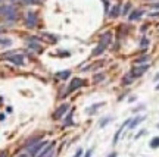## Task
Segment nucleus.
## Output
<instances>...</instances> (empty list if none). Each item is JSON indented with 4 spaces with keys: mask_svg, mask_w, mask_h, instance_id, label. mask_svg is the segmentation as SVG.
Listing matches in <instances>:
<instances>
[{
    "mask_svg": "<svg viewBox=\"0 0 159 157\" xmlns=\"http://www.w3.org/2000/svg\"><path fill=\"white\" fill-rule=\"evenodd\" d=\"M0 16H3L6 21L13 22L16 19V9L10 5H5V6H0Z\"/></svg>",
    "mask_w": 159,
    "mask_h": 157,
    "instance_id": "1",
    "label": "nucleus"
},
{
    "mask_svg": "<svg viewBox=\"0 0 159 157\" xmlns=\"http://www.w3.org/2000/svg\"><path fill=\"white\" fill-rule=\"evenodd\" d=\"M39 24V18H37V13L35 12H28L25 18V26L26 28H35Z\"/></svg>",
    "mask_w": 159,
    "mask_h": 157,
    "instance_id": "2",
    "label": "nucleus"
},
{
    "mask_svg": "<svg viewBox=\"0 0 159 157\" xmlns=\"http://www.w3.org/2000/svg\"><path fill=\"white\" fill-rule=\"evenodd\" d=\"M147 69H149V65H139V66H136V68H132L130 75L132 77V79L139 78V77H141L145 72H147Z\"/></svg>",
    "mask_w": 159,
    "mask_h": 157,
    "instance_id": "3",
    "label": "nucleus"
},
{
    "mask_svg": "<svg viewBox=\"0 0 159 157\" xmlns=\"http://www.w3.org/2000/svg\"><path fill=\"white\" fill-rule=\"evenodd\" d=\"M44 145H46V143L39 141V143H35V144H33V145H28L26 148H28V151H30V156H37V154H39V151L41 150Z\"/></svg>",
    "mask_w": 159,
    "mask_h": 157,
    "instance_id": "4",
    "label": "nucleus"
},
{
    "mask_svg": "<svg viewBox=\"0 0 159 157\" xmlns=\"http://www.w3.org/2000/svg\"><path fill=\"white\" fill-rule=\"evenodd\" d=\"M84 84H86V81L81 78H74L72 81H71V84H69V88H68V92H72L74 90H78L80 87H84Z\"/></svg>",
    "mask_w": 159,
    "mask_h": 157,
    "instance_id": "5",
    "label": "nucleus"
},
{
    "mask_svg": "<svg viewBox=\"0 0 159 157\" xmlns=\"http://www.w3.org/2000/svg\"><path fill=\"white\" fill-rule=\"evenodd\" d=\"M53 150H55V143H50L47 147H44V150L40 151L39 157H52L53 156Z\"/></svg>",
    "mask_w": 159,
    "mask_h": 157,
    "instance_id": "6",
    "label": "nucleus"
},
{
    "mask_svg": "<svg viewBox=\"0 0 159 157\" xmlns=\"http://www.w3.org/2000/svg\"><path fill=\"white\" fill-rule=\"evenodd\" d=\"M68 109H69V106L66 104V103L65 104H62V106H59V107H58V110L53 113V119H60L62 116H63V113L68 112Z\"/></svg>",
    "mask_w": 159,
    "mask_h": 157,
    "instance_id": "7",
    "label": "nucleus"
},
{
    "mask_svg": "<svg viewBox=\"0 0 159 157\" xmlns=\"http://www.w3.org/2000/svg\"><path fill=\"white\" fill-rule=\"evenodd\" d=\"M7 60L15 63V65H24V56L22 54H12V56L7 57Z\"/></svg>",
    "mask_w": 159,
    "mask_h": 157,
    "instance_id": "8",
    "label": "nucleus"
},
{
    "mask_svg": "<svg viewBox=\"0 0 159 157\" xmlns=\"http://www.w3.org/2000/svg\"><path fill=\"white\" fill-rule=\"evenodd\" d=\"M130 122H131V119H127L125 122L122 124V126H121V128H119L118 131H116V134H115V137H113V144H116V143H118V139H119V137H121V134H122V131H124V128H125V126H128V125H130Z\"/></svg>",
    "mask_w": 159,
    "mask_h": 157,
    "instance_id": "9",
    "label": "nucleus"
},
{
    "mask_svg": "<svg viewBox=\"0 0 159 157\" xmlns=\"http://www.w3.org/2000/svg\"><path fill=\"white\" fill-rule=\"evenodd\" d=\"M145 119H146V116H136L134 119H131V122H130V125H128V128H130V129H134V128H136L137 125L141 124Z\"/></svg>",
    "mask_w": 159,
    "mask_h": 157,
    "instance_id": "10",
    "label": "nucleus"
},
{
    "mask_svg": "<svg viewBox=\"0 0 159 157\" xmlns=\"http://www.w3.org/2000/svg\"><path fill=\"white\" fill-rule=\"evenodd\" d=\"M111 41H112V34L111 33H105L100 37V44H105L106 47L111 44Z\"/></svg>",
    "mask_w": 159,
    "mask_h": 157,
    "instance_id": "11",
    "label": "nucleus"
},
{
    "mask_svg": "<svg viewBox=\"0 0 159 157\" xmlns=\"http://www.w3.org/2000/svg\"><path fill=\"white\" fill-rule=\"evenodd\" d=\"M143 10H140V9H137V10H132L130 15H128V19L130 21H137V19H140L141 18V15H143Z\"/></svg>",
    "mask_w": 159,
    "mask_h": 157,
    "instance_id": "12",
    "label": "nucleus"
},
{
    "mask_svg": "<svg viewBox=\"0 0 159 157\" xmlns=\"http://www.w3.org/2000/svg\"><path fill=\"white\" fill-rule=\"evenodd\" d=\"M106 49H108V47H106L105 44H100V43H99V46H97L96 49H94V50H93L92 56H99V54H102V53L105 52Z\"/></svg>",
    "mask_w": 159,
    "mask_h": 157,
    "instance_id": "13",
    "label": "nucleus"
},
{
    "mask_svg": "<svg viewBox=\"0 0 159 157\" xmlns=\"http://www.w3.org/2000/svg\"><path fill=\"white\" fill-rule=\"evenodd\" d=\"M119 13H121V6H119V5H115V6L111 9V12H109V16H112V18H116V16H119Z\"/></svg>",
    "mask_w": 159,
    "mask_h": 157,
    "instance_id": "14",
    "label": "nucleus"
},
{
    "mask_svg": "<svg viewBox=\"0 0 159 157\" xmlns=\"http://www.w3.org/2000/svg\"><path fill=\"white\" fill-rule=\"evenodd\" d=\"M69 75H71V71H60V72L56 73V78L66 79V78H69Z\"/></svg>",
    "mask_w": 159,
    "mask_h": 157,
    "instance_id": "15",
    "label": "nucleus"
},
{
    "mask_svg": "<svg viewBox=\"0 0 159 157\" xmlns=\"http://www.w3.org/2000/svg\"><path fill=\"white\" fill-rule=\"evenodd\" d=\"M72 115H74V109H71V110H69V115L65 118V126L72 125Z\"/></svg>",
    "mask_w": 159,
    "mask_h": 157,
    "instance_id": "16",
    "label": "nucleus"
},
{
    "mask_svg": "<svg viewBox=\"0 0 159 157\" xmlns=\"http://www.w3.org/2000/svg\"><path fill=\"white\" fill-rule=\"evenodd\" d=\"M102 106H105V103H97V104H93L92 107H90V109L87 110V113H88V115H93L94 112L97 110V107H102Z\"/></svg>",
    "mask_w": 159,
    "mask_h": 157,
    "instance_id": "17",
    "label": "nucleus"
},
{
    "mask_svg": "<svg viewBox=\"0 0 159 157\" xmlns=\"http://www.w3.org/2000/svg\"><path fill=\"white\" fill-rule=\"evenodd\" d=\"M150 147L152 148H159V137H155L150 139Z\"/></svg>",
    "mask_w": 159,
    "mask_h": 157,
    "instance_id": "18",
    "label": "nucleus"
},
{
    "mask_svg": "<svg viewBox=\"0 0 159 157\" xmlns=\"http://www.w3.org/2000/svg\"><path fill=\"white\" fill-rule=\"evenodd\" d=\"M149 59H150V57L146 54V56H141V57H139V59L136 60V63H137V65H143V63H146V62H147Z\"/></svg>",
    "mask_w": 159,
    "mask_h": 157,
    "instance_id": "19",
    "label": "nucleus"
},
{
    "mask_svg": "<svg viewBox=\"0 0 159 157\" xmlns=\"http://www.w3.org/2000/svg\"><path fill=\"white\" fill-rule=\"evenodd\" d=\"M28 46L31 47V49H35V52H39V53L43 52V49H41V46H40V44H37V43H33V41H31V43H30Z\"/></svg>",
    "mask_w": 159,
    "mask_h": 157,
    "instance_id": "20",
    "label": "nucleus"
},
{
    "mask_svg": "<svg viewBox=\"0 0 159 157\" xmlns=\"http://www.w3.org/2000/svg\"><path fill=\"white\" fill-rule=\"evenodd\" d=\"M12 44V40H9V38H0V46H10Z\"/></svg>",
    "mask_w": 159,
    "mask_h": 157,
    "instance_id": "21",
    "label": "nucleus"
},
{
    "mask_svg": "<svg viewBox=\"0 0 159 157\" xmlns=\"http://www.w3.org/2000/svg\"><path fill=\"white\" fill-rule=\"evenodd\" d=\"M130 82H132V77L128 73L127 77H124V79H122V84L124 85H127V84H130Z\"/></svg>",
    "mask_w": 159,
    "mask_h": 157,
    "instance_id": "22",
    "label": "nucleus"
},
{
    "mask_svg": "<svg viewBox=\"0 0 159 157\" xmlns=\"http://www.w3.org/2000/svg\"><path fill=\"white\" fill-rule=\"evenodd\" d=\"M140 46L143 47V50H145L146 47L149 46V40L146 38V37H143V40H141V41H140Z\"/></svg>",
    "mask_w": 159,
    "mask_h": 157,
    "instance_id": "23",
    "label": "nucleus"
},
{
    "mask_svg": "<svg viewBox=\"0 0 159 157\" xmlns=\"http://www.w3.org/2000/svg\"><path fill=\"white\" fill-rule=\"evenodd\" d=\"M130 9H131V3H127L125 6H124V9H122V15H128Z\"/></svg>",
    "mask_w": 159,
    "mask_h": 157,
    "instance_id": "24",
    "label": "nucleus"
},
{
    "mask_svg": "<svg viewBox=\"0 0 159 157\" xmlns=\"http://www.w3.org/2000/svg\"><path fill=\"white\" fill-rule=\"evenodd\" d=\"M109 122H111V118H109V116H108V118H103V119H102V122H100V128L106 126V125L109 124Z\"/></svg>",
    "mask_w": 159,
    "mask_h": 157,
    "instance_id": "25",
    "label": "nucleus"
},
{
    "mask_svg": "<svg viewBox=\"0 0 159 157\" xmlns=\"http://www.w3.org/2000/svg\"><path fill=\"white\" fill-rule=\"evenodd\" d=\"M25 5H37V3H40L41 0H22Z\"/></svg>",
    "mask_w": 159,
    "mask_h": 157,
    "instance_id": "26",
    "label": "nucleus"
},
{
    "mask_svg": "<svg viewBox=\"0 0 159 157\" xmlns=\"http://www.w3.org/2000/svg\"><path fill=\"white\" fill-rule=\"evenodd\" d=\"M103 78H105V75H103V73H99V75H94V82H99V81H102Z\"/></svg>",
    "mask_w": 159,
    "mask_h": 157,
    "instance_id": "27",
    "label": "nucleus"
},
{
    "mask_svg": "<svg viewBox=\"0 0 159 157\" xmlns=\"http://www.w3.org/2000/svg\"><path fill=\"white\" fill-rule=\"evenodd\" d=\"M83 156V150H81V148H78V150H77V153H75V156L74 157H81Z\"/></svg>",
    "mask_w": 159,
    "mask_h": 157,
    "instance_id": "28",
    "label": "nucleus"
},
{
    "mask_svg": "<svg viewBox=\"0 0 159 157\" xmlns=\"http://www.w3.org/2000/svg\"><path fill=\"white\" fill-rule=\"evenodd\" d=\"M150 7H153V9H159V2L158 3H150Z\"/></svg>",
    "mask_w": 159,
    "mask_h": 157,
    "instance_id": "29",
    "label": "nucleus"
},
{
    "mask_svg": "<svg viewBox=\"0 0 159 157\" xmlns=\"http://www.w3.org/2000/svg\"><path fill=\"white\" fill-rule=\"evenodd\" d=\"M145 134H146V131H145V129H143V131H140L139 134L136 135V138H140V137H141V135H145Z\"/></svg>",
    "mask_w": 159,
    "mask_h": 157,
    "instance_id": "30",
    "label": "nucleus"
},
{
    "mask_svg": "<svg viewBox=\"0 0 159 157\" xmlns=\"http://www.w3.org/2000/svg\"><path fill=\"white\" fill-rule=\"evenodd\" d=\"M84 157H92V150H87L86 154H84Z\"/></svg>",
    "mask_w": 159,
    "mask_h": 157,
    "instance_id": "31",
    "label": "nucleus"
},
{
    "mask_svg": "<svg viewBox=\"0 0 159 157\" xmlns=\"http://www.w3.org/2000/svg\"><path fill=\"white\" fill-rule=\"evenodd\" d=\"M143 109H145V106H139V107H137V109H134V112H139V110H143Z\"/></svg>",
    "mask_w": 159,
    "mask_h": 157,
    "instance_id": "32",
    "label": "nucleus"
},
{
    "mask_svg": "<svg viewBox=\"0 0 159 157\" xmlns=\"http://www.w3.org/2000/svg\"><path fill=\"white\" fill-rule=\"evenodd\" d=\"M149 16H159V12H152Z\"/></svg>",
    "mask_w": 159,
    "mask_h": 157,
    "instance_id": "33",
    "label": "nucleus"
},
{
    "mask_svg": "<svg viewBox=\"0 0 159 157\" xmlns=\"http://www.w3.org/2000/svg\"><path fill=\"white\" fill-rule=\"evenodd\" d=\"M116 156H118V154H116V153L113 151V153H111V154H109V156H108V157H116Z\"/></svg>",
    "mask_w": 159,
    "mask_h": 157,
    "instance_id": "34",
    "label": "nucleus"
},
{
    "mask_svg": "<svg viewBox=\"0 0 159 157\" xmlns=\"http://www.w3.org/2000/svg\"><path fill=\"white\" fill-rule=\"evenodd\" d=\"M5 119V115H0V120H3Z\"/></svg>",
    "mask_w": 159,
    "mask_h": 157,
    "instance_id": "35",
    "label": "nucleus"
},
{
    "mask_svg": "<svg viewBox=\"0 0 159 157\" xmlns=\"http://www.w3.org/2000/svg\"><path fill=\"white\" fill-rule=\"evenodd\" d=\"M155 81H159V75H156V77H155Z\"/></svg>",
    "mask_w": 159,
    "mask_h": 157,
    "instance_id": "36",
    "label": "nucleus"
},
{
    "mask_svg": "<svg viewBox=\"0 0 159 157\" xmlns=\"http://www.w3.org/2000/svg\"><path fill=\"white\" fill-rule=\"evenodd\" d=\"M19 157H30V156H26V154H21Z\"/></svg>",
    "mask_w": 159,
    "mask_h": 157,
    "instance_id": "37",
    "label": "nucleus"
},
{
    "mask_svg": "<svg viewBox=\"0 0 159 157\" xmlns=\"http://www.w3.org/2000/svg\"><path fill=\"white\" fill-rule=\"evenodd\" d=\"M2 33H5V29H3V28H0V34Z\"/></svg>",
    "mask_w": 159,
    "mask_h": 157,
    "instance_id": "38",
    "label": "nucleus"
},
{
    "mask_svg": "<svg viewBox=\"0 0 159 157\" xmlns=\"http://www.w3.org/2000/svg\"><path fill=\"white\" fill-rule=\"evenodd\" d=\"M156 90H159V84H158V85H156Z\"/></svg>",
    "mask_w": 159,
    "mask_h": 157,
    "instance_id": "39",
    "label": "nucleus"
},
{
    "mask_svg": "<svg viewBox=\"0 0 159 157\" xmlns=\"http://www.w3.org/2000/svg\"><path fill=\"white\" fill-rule=\"evenodd\" d=\"M2 2H7V0H0V3H2Z\"/></svg>",
    "mask_w": 159,
    "mask_h": 157,
    "instance_id": "40",
    "label": "nucleus"
},
{
    "mask_svg": "<svg viewBox=\"0 0 159 157\" xmlns=\"http://www.w3.org/2000/svg\"><path fill=\"white\" fill-rule=\"evenodd\" d=\"M158 126H159V124H158Z\"/></svg>",
    "mask_w": 159,
    "mask_h": 157,
    "instance_id": "41",
    "label": "nucleus"
}]
</instances>
